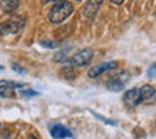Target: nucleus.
Segmentation results:
<instances>
[{"mask_svg": "<svg viewBox=\"0 0 156 139\" xmlns=\"http://www.w3.org/2000/svg\"><path fill=\"white\" fill-rule=\"evenodd\" d=\"M102 3H103V0H89V2L86 3L85 9H83V15H85V17H87V19L95 17V15L98 13V10L100 9Z\"/></svg>", "mask_w": 156, "mask_h": 139, "instance_id": "obj_8", "label": "nucleus"}, {"mask_svg": "<svg viewBox=\"0 0 156 139\" xmlns=\"http://www.w3.org/2000/svg\"><path fill=\"white\" fill-rule=\"evenodd\" d=\"M93 115H95L96 118H98V119H100V120H102V122H105V123H108V125H116V122H115V120L106 119L105 116H102V115H98V113H95V112H93Z\"/></svg>", "mask_w": 156, "mask_h": 139, "instance_id": "obj_14", "label": "nucleus"}, {"mask_svg": "<svg viewBox=\"0 0 156 139\" xmlns=\"http://www.w3.org/2000/svg\"><path fill=\"white\" fill-rule=\"evenodd\" d=\"M123 102L125 105L129 108H135L140 103V95H139V89H130L123 95Z\"/></svg>", "mask_w": 156, "mask_h": 139, "instance_id": "obj_6", "label": "nucleus"}, {"mask_svg": "<svg viewBox=\"0 0 156 139\" xmlns=\"http://www.w3.org/2000/svg\"><path fill=\"white\" fill-rule=\"evenodd\" d=\"M40 45L42 46H44V48H56L57 43H55V42H46V40H42L40 42Z\"/></svg>", "mask_w": 156, "mask_h": 139, "instance_id": "obj_15", "label": "nucleus"}, {"mask_svg": "<svg viewBox=\"0 0 156 139\" xmlns=\"http://www.w3.org/2000/svg\"><path fill=\"white\" fill-rule=\"evenodd\" d=\"M67 52H69V49H65L63 52H59L56 56H55V62H66L67 60V58H66Z\"/></svg>", "mask_w": 156, "mask_h": 139, "instance_id": "obj_12", "label": "nucleus"}, {"mask_svg": "<svg viewBox=\"0 0 156 139\" xmlns=\"http://www.w3.org/2000/svg\"><path fill=\"white\" fill-rule=\"evenodd\" d=\"M76 2H80V0H76Z\"/></svg>", "mask_w": 156, "mask_h": 139, "instance_id": "obj_21", "label": "nucleus"}, {"mask_svg": "<svg viewBox=\"0 0 156 139\" xmlns=\"http://www.w3.org/2000/svg\"><path fill=\"white\" fill-rule=\"evenodd\" d=\"M123 2H125V0H112V3H113V5H116V6H120Z\"/></svg>", "mask_w": 156, "mask_h": 139, "instance_id": "obj_18", "label": "nucleus"}, {"mask_svg": "<svg viewBox=\"0 0 156 139\" xmlns=\"http://www.w3.org/2000/svg\"><path fill=\"white\" fill-rule=\"evenodd\" d=\"M24 20L23 16H12L10 19L5 20L0 23V36H10V34H17L22 32L24 27Z\"/></svg>", "mask_w": 156, "mask_h": 139, "instance_id": "obj_2", "label": "nucleus"}, {"mask_svg": "<svg viewBox=\"0 0 156 139\" xmlns=\"http://www.w3.org/2000/svg\"><path fill=\"white\" fill-rule=\"evenodd\" d=\"M129 77H130V75H129L126 70L118 72L116 75H113V76L108 80V89L112 92H120L123 87H125L126 82L129 80Z\"/></svg>", "mask_w": 156, "mask_h": 139, "instance_id": "obj_3", "label": "nucleus"}, {"mask_svg": "<svg viewBox=\"0 0 156 139\" xmlns=\"http://www.w3.org/2000/svg\"><path fill=\"white\" fill-rule=\"evenodd\" d=\"M73 12V6L67 0H59L49 12V20L52 23H60L66 20Z\"/></svg>", "mask_w": 156, "mask_h": 139, "instance_id": "obj_1", "label": "nucleus"}, {"mask_svg": "<svg viewBox=\"0 0 156 139\" xmlns=\"http://www.w3.org/2000/svg\"><path fill=\"white\" fill-rule=\"evenodd\" d=\"M13 95H14L13 89H10V87H7V86L0 85V98H12Z\"/></svg>", "mask_w": 156, "mask_h": 139, "instance_id": "obj_11", "label": "nucleus"}, {"mask_svg": "<svg viewBox=\"0 0 156 139\" xmlns=\"http://www.w3.org/2000/svg\"><path fill=\"white\" fill-rule=\"evenodd\" d=\"M147 77H151V79H155L156 77V63L149 66V69H147Z\"/></svg>", "mask_w": 156, "mask_h": 139, "instance_id": "obj_13", "label": "nucleus"}, {"mask_svg": "<svg viewBox=\"0 0 156 139\" xmlns=\"http://www.w3.org/2000/svg\"><path fill=\"white\" fill-rule=\"evenodd\" d=\"M12 67H13V70H16L17 73H22V75H23V73H26V70H24L23 67L19 66V65H16V63H13V65H12Z\"/></svg>", "mask_w": 156, "mask_h": 139, "instance_id": "obj_16", "label": "nucleus"}, {"mask_svg": "<svg viewBox=\"0 0 156 139\" xmlns=\"http://www.w3.org/2000/svg\"><path fill=\"white\" fill-rule=\"evenodd\" d=\"M22 95L23 96H37L39 93L37 92H34V91H23L22 92Z\"/></svg>", "mask_w": 156, "mask_h": 139, "instance_id": "obj_17", "label": "nucleus"}, {"mask_svg": "<svg viewBox=\"0 0 156 139\" xmlns=\"http://www.w3.org/2000/svg\"><path fill=\"white\" fill-rule=\"evenodd\" d=\"M2 69H3V67H2V66H0V70H2Z\"/></svg>", "mask_w": 156, "mask_h": 139, "instance_id": "obj_20", "label": "nucleus"}, {"mask_svg": "<svg viewBox=\"0 0 156 139\" xmlns=\"http://www.w3.org/2000/svg\"><path fill=\"white\" fill-rule=\"evenodd\" d=\"M116 67H118V62H105L100 63V65H96L89 70V77H98L103 72H109V70L116 69Z\"/></svg>", "mask_w": 156, "mask_h": 139, "instance_id": "obj_5", "label": "nucleus"}, {"mask_svg": "<svg viewBox=\"0 0 156 139\" xmlns=\"http://www.w3.org/2000/svg\"><path fill=\"white\" fill-rule=\"evenodd\" d=\"M29 139H37L36 136H29Z\"/></svg>", "mask_w": 156, "mask_h": 139, "instance_id": "obj_19", "label": "nucleus"}, {"mask_svg": "<svg viewBox=\"0 0 156 139\" xmlns=\"http://www.w3.org/2000/svg\"><path fill=\"white\" fill-rule=\"evenodd\" d=\"M19 2L20 0H2L0 6H2V9L5 10L6 13H12V12H14L19 7Z\"/></svg>", "mask_w": 156, "mask_h": 139, "instance_id": "obj_10", "label": "nucleus"}, {"mask_svg": "<svg viewBox=\"0 0 156 139\" xmlns=\"http://www.w3.org/2000/svg\"><path fill=\"white\" fill-rule=\"evenodd\" d=\"M93 58V50L92 49H82L77 53H75L72 58L67 59V62L73 66H86L89 65Z\"/></svg>", "mask_w": 156, "mask_h": 139, "instance_id": "obj_4", "label": "nucleus"}, {"mask_svg": "<svg viewBox=\"0 0 156 139\" xmlns=\"http://www.w3.org/2000/svg\"><path fill=\"white\" fill-rule=\"evenodd\" d=\"M139 95H140V102H145V103H152L156 99V91L151 85H145L140 87Z\"/></svg>", "mask_w": 156, "mask_h": 139, "instance_id": "obj_7", "label": "nucleus"}, {"mask_svg": "<svg viewBox=\"0 0 156 139\" xmlns=\"http://www.w3.org/2000/svg\"><path fill=\"white\" fill-rule=\"evenodd\" d=\"M50 135L53 139H66V138H72L73 135L67 128H65L63 125H55L50 129Z\"/></svg>", "mask_w": 156, "mask_h": 139, "instance_id": "obj_9", "label": "nucleus"}]
</instances>
